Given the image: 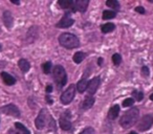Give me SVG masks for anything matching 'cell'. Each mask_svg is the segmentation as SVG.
Wrapping results in <instances>:
<instances>
[{
    "mask_svg": "<svg viewBox=\"0 0 153 134\" xmlns=\"http://www.w3.org/2000/svg\"><path fill=\"white\" fill-rule=\"evenodd\" d=\"M106 5L113 10H119L120 9V3L119 1H115V0H107Z\"/></svg>",
    "mask_w": 153,
    "mask_h": 134,
    "instance_id": "cell-23",
    "label": "cell"
},
{
    "mask_svg": "<svg viewBox=\"0 0 153 134\" xmlns=\"http://www.w3.org/2000/svg\"><path fill=\"white\" fill-rule=\"evenodd\" d=\"M99 86H100V78L96 77L92 80H90V81L88 82V85H87L88 93H90V94L96 93V91L98 90Z\"/></svg>",
    "mask_w": 153,
    "mask_h": 134,
    "instance_id": "cell-9",
    "label": "cell"
},
{
    "mask_svg": "<svg viewBox=\"0 0 153 134\" xmlns=\"http://www.w3.org/2000/svg\"><path fill=\"white\" fill-rule=\"evenodd\" d=\"M42 70L44 73H49L51 71V62H45L42 64Z\"/></svg>",
    "mask_w": 153,
    "mask_h": 134,
    "instance_id": "cell-24",
    "label": "cell"
},
{
    "mask_svg": "<svg viewBox=\"0 0 153 134\" xmlns=\"http://www.w3.org/2000/svg\"><path fill=\"white\" fill-rule=\"evenodd\" d=\"M85 57H86V55L84 53H82V51L76 53L74 55V63H76V64H80L84 59H85Z\"/></svg>",
    "mask_w": 153,
    "mask_h": 134,
    "instance_id": "cell-19",
    "label": "cell"
},
{
    "mask_svg": "<svg viewBox=\"0 0 153 134\" xmlns=\"http://www.w3.org/2000/svg\"><path fill=\"white\" fill-rule=\"evenodd\" d=\"M88 4H89V1H88V0H79V1H74V11H79V12H81V13H84V12L87 10Z\"/></svg>",
    "mask_w": 153,
    "mask_h": 134,
    "instance_id": "cell-10",
    "label": "cell"
},
{
    "mask_svg": "<svg viewBox=\"0 0 153 134\" xmlns=\"http://www.w3.org/2000/svg\"><path fill=\"white\" fill-rule=\"evenodd\" d=\"M119 113H120V106L119 105H114L110 108L108 112V117L110 119H115L117 116H119Z\"/></svg>",
    "mask_w": 153,
    "mask_h": 134,
    "instance_id": "cell-14",
    "label": "cell"
},
{
    "mask_svg": "<svg viewBox=\"0 0 153 134\" xmlns=\"http://www.w3.org/2000/svg\"><path fill=\"white\" fill-rule=\"evenodd\" d=\"M153 125V115L151 114H146L143 116V118L140 119V121L137 125V130L138 131H147L149 130Z\"/></svg>",
    "mask_w": 153,
    "mask_h": 134,
    "instance_id": "cell-5",
    "label": "cell"
},
{
    "mask_svg": "<svg viewBox=\"0 0 153 134\" xmlns=\"http://www.w3.org/2000/svg\"><path fill=\"white\" fill-rule=\"evenodd\" d=\"M60 127L61 129L65 130V131H68V130L71 129V121H70V113L68 111L64 112L63 114L60 117Z\"/></svg>",
    "mask_w": 153,
    "mask_h": 134,
    "instance_id": "cell-7",
    "label": "cell"
},
{
    "mask_svg": "<svg viewBox=\"0 0 153 134\" xmlns=\"http://www.w3.org/2000/svg\"><path fill=\"white\" fill-rule=\"evenodd\" d=\"M46 101H47V103H48V104H53V100L49 98V96H46Z\"/></svg>",
    "mask_w": 153,
    "mask_h": 134,
    "instance_id": "cell-32",
    "label": "cell"
},
{
    "mask_svg": "<svg viewBox=\"0 0 153 134\" xmlns=\"http://www.w3.org/2000/svg\"><path fill=\"white\" fill-rule=\"evenodd\" d=\"M74 19H71L70 17L68 16H64L59 22H58L57 26L60 28H67V27H70V26L74 24Z\"/></svg>",
    "mask_w": 153,
    "mask_h": 134,
    "instance_id": "cell-11",
    "label": "cell"
},
{
    "mask_svg": "<svg viewBox=\"0 0 153 134\" xmlns=\"http://www.w3.org/2000/svg\"><path fill=\"white\" fill-rule=\"evenodd\" d=\"M98 64H99V65H102V64H103V59H102V58H99Z\"/></svg>",
    "mask_w": 153,
    "mask_h": 134,
    "instance_id": "cell-33",
    "label": "cell"
},
{
    "mask_svg": "<svg viewBox=\"0 0 153 134\" xmlns=\"http://www.w3.org/2000/svg\"><path fill=\"white\" fill-rule=\"evenodd\" d=\"M51 91H53V86H51V85H47V87H46V92H47V93H51Z\"/></svg>",
    "mask_w": 153,
    "mask_h": 134,
    "instance_id": "cell-31",
    "label": "cell"
},
{
    "mask_svg": "<svg viewBox=\"0 0 153 134\" xmlns=\"http://www.w3.org/2000/svg\"><path fill=\"white\" fill-rule=\"evenodd\" d=\"M11 1L14 3V4H19V1H18V0H11Z\"/></svg>",
    "mask_w": 153,
    "mask_h": 134,
    "instance_id": "cell-34",
    "label": "cell"
},
{
    "mask_svg": "<svg viewBox=\"0 0 153 134\" xmlns=\"http://www.w3.org/2000/svg\"><path fill=\"white\" fill-rule=\"evenodd\" d=\"M3 22H4L5 26L7 28H11L13 26V22H14V19H13V15L10 13L9 11H5L3 13Z\"/></svg>",
    "mask_w": 153,
    "mask_h": 134,
    "instance_id": "cell-13",
    "label": "cell"
},
{
    "mask_svg": "<svg viewBox=\"0 0 153 134\" xmlns=\"http://www.w3.org/2000/svg\"><path fill=\"white\" fill-rule=\"evenodd\" d=\"M0 77L2 78V80H3V82H4L7 85H9V86H12V85H14V84L16 83V79L14 77H12L10 73H4V71H2V73H0Z\"/></svg>",
    "mask_w": 153,
    "mask_h": 134,
    "instance_id": "cell-12",
    "label": "cell"
},
{
    "mask_svg": "<svg viewBox=\"0 0 153 134\" xmlns=\"http://www.w3.org/2000/svg\"><path fill=\"white\" fill-rule=\"evenodd\" d=\"M142 75L144 76V77H149V68L147 67V66H144L142 68Z\"/></svg>",
    "mask_w": 153,
    "mask_h": 134,
    "instance_id": "cell-29",
    "label": "cell"
},
{
    "mask_svg": "<svg viewBox=\"0 0 153 134\" xmlns=\"http://www.w3.org/2000/svg\"><path fill=\"white\" fill-rule=\"evenodd\" d=\"M134 104V100L133 98H126L123 102V106L124 107H130Z\"/></svg>",
    "mask_w": 153,
    "mask_h": 134,
    "instance_id": "cell-27",
    "label": "cell"
},
{
    "mask_svg": "<svg viewBox=\"0 0 153 134\" xmlns=\"http://www.w3.org/2000/svg\"><path fill=\"white\" fill-rule=\"evenodd\" d=\"M87 85H88L87 80H86V78H84V79L80 80L79 83L76 84V90H78L80 93H82V92L85 91V89H87Z\"/></svg>",
    "mask_w": 153,
    "mask_h": 134,
    "instance_id": "cell-16",
    "label": "cell"
},
{
    "mask_svg": "<svg viewBox=\"0 0 153 134\" xmlns=\"http://www.w3.org/2000/svg\"><path fill=\"white\" fill-rule=\"evenodd\" d=\"M53 79H55L56 83L58 84L59 87H63L67 82V76H66V71L63 68V66L57 65L53 70Z\"/></svg>",
    "mask_w": 153,
    "mask_h": 134,
    "instance_id": "cell-3",
    "label": "cell"
},
{
    "mask_svg": "<svg viewBox=\"0 0 153 134\" xmlns=\"http://www.w3.org/2000/svg\"><path fill=\"white\" fill-rule=\"evenodd\" d=\"M0 50H1V45H0Z\"/></svg>",
    "mask_w": 153,
    "mask_h": 134,
    "instance_id": "cell-38",
    "label": "cell"
},
{
    "mask_svg": "<svg viewBox=\"0 0 153 134\" xmlns=\"http://www.w3.org/2000/svg\"><path fill=\"white\" fill-rule=\"evenodd\" d=\"M135 12H137V13H140V14H145V9L143 7H136Z\"/></svg>",
    "mask_w": 153,
    "mask_h": 134,
    "instance_id": "cell-30",
    "label": "cell"
},
{
    "mask_svg": "<svg viewBox=\"0 0 153 134\" xmlns=\"http://www.w3.org/2000/svg\"><path fill=\"white\" fill-rule=\"evenodd\" d=\"M76 88L74 85H70L65 91L62 93L61 96V102L62 104L64 105H68L72 100H74V96H76Z\"/></svg>",
    "mask_w": 153,
    "mask_h": 134,
    "instance_id": "cell-4",
    "label": "cell"
},
{
    "mask_svg": "<svg viewBox=\"0 0 153 134\" xmlns=\"http://www.w3.org/2000/svg\"><path fill=\"white\" fill-rule=\"evenodd\" d=\"M129 134H137V133H135V132H130Z\"/></svg>",
    "mask_w": 153,
    "mask_h": 134,
    "instance_id": "cell-36",
    "label": "cell"
},
{
    "mask_svg": "<svg viewBox=\"0 0 153 134\" xmlns=\"http://www.w3.org/2000/svg\"><path fill=\"white\" fill-rule=\"evenodd\" d=\"M80 134H96V131H94V128L88 127V128H86V129H84Z\"/></svg>",
    "mask_w": 153,
    "mask_h": 134,
    "instance_id": "cell-28",
    "label": "cell"
},
{
    "mask_svg": "<svg viewBox=\"0 0 153 134\" xmlns=\"http://www.w3.org/2000/svg\"><path fill=\"white\" fill-rule=\"evenodd\" d=\"M117 16V13L113 11H104L103 12V19L108 20V19H113Z\"/></svg>",
    "mask_w": 153,
    "mask_h": 134,
    "instance_id": "cell-22",
    "label": "cell"
},
{
    "mask_svg": "<svg viewBox=\"0 0 153 134\" xmlns=\"http://www.w3.org/2000/svg\"><path fill=\"white\" fill-rule=\"evenodd\" d=\"M18 65H19V68L21 69L23 73H27V71L30 70V62H28L27 60H25V59L19 60V62H18Z\"/></svg>",
    "mask_w": 153,
    "mask_h": 134,
    "instance_id": "cell-15",
    "label": "cell"
},
{
    "mask_svg": "<svg viewBox=\"0 0 153 134\" xmlns=\"http://www.w3.org/2000/svg\"><path fill=\"white\" fill-rule=\"evenodd\" d=\"M150 100H151V101H153V93L150 96Z\"/></svg>",
    "mask_w": 153,
    "mask_h": 134,
    "instance_id": "cell-35",
    "label": "cell"
},
{
    "mask_svg": "<svg viewBox=\"0 0 153 134\" xmlns=\"http://www.w3.org/2000/svg\"><path fill=\"white\" fill-rule=\"evenodd\" d=\"M47 117H48V113L45 109H42L40 110L39 112L38 116H37L36 121H35V124H36V127L38 129H43L46 125V121H47Z\"/></svg>",
    "mask_w": 153,
    "mask_h": 134,
    "instance_id": "cell-6",
    "label": "cell"
},
{
    "mask_svg": "<svg viewBox=\"0 0 153 134\" xmlns=\"http://www.w3.org/2000/svg\"><path fill=\"white\" fill-rule=\"evenodd\" d=\"M15 127H16V129L20 132V134H30V130L26 127H24L21 123H15Z\"/></svg>",
    "mask_w": 153,
    "mask_h": 134,
    "instance_id": "cell-20",
    "label": "cell"
},
{
    "mask_svg": "<svg viewBox=\"0 0 153 134\" xmlns=\"http://www.w3.org/2000/svg\"><path fill=\"white\" fill-rule=\"evenodd\" d=\"M149 2H153V0H149Z\"/></svg>",
    "mask_w": 153,
    "mask_h": 134,
    "instance_id": "cell-37",
    "label": "cell"
},
{
    "mask_svg": "<svg viewBox=\"0 0 153 134\" xmlns=\"http://www.w3.org/2000/svg\"><path fill=\"white\" fill-rule=\"evenodd\" d=\"M140 115V111L137 108H132L124 113L122 118L120 119V124L123 128H130L136 123Z\"/></svg>",
    "mask_w": 153,
    "mask_h": 134,
    "instance_id": "cell-1",
    "label": "cell"
},
{
    "mask_svg": "<svg viewBox=\"0 0 153 134\" xmlns=\"http://www.w3.org/2000/svg\"><path fill=\"white\" fill-rule=\"evenodd\" d=\"M94 104V98H91V96H87V98L84 100L83 104H82V108L84 110H88L90 109Z\"/></svg>",
    "mask_w": 153,
    "mask_h": 134,
    "instance_id": "cell-17",
    "label": "cell"
},
{
    "mask_svg": "<svg viewBox=\"0 0 153 134\" xmlns=\"http://www.w3.org/2000/svg\"><path fill=\"white\" fill-rule=\"evenodd\" d=\"M132 96H133L134 98H135L136 101H138V102H140V101H142L143 98H144V93H143V92H140V91H136V90L132 92Z\"/></svg>",
    "mask_w": 153,
    "mask_h": 134,
    "instance_id": "cell-26",
    "label": "cell"
},
{
    "mask_svg": "<svg viewBox=\"0 0 153 134\" xmlns=\"http://www.w3.org/2000/svg\"><path fill=\"white\" fill-rule=\"evenodd\" d=\"M74 1H70V0H60L59 1V5L64 10L74 9Z\"/></svg>",
    "mask_w": 153,
    "mask_h": 134,
    "instance_id": "cell-18",
    "label": "cell"
},
{
    "mask_svg": "<svg viewBox=\"0 0 153 134\" xmlns=\"http://www.w3.org/2000/svg\"><path fill=\"white\" fill-rule=\"evenodd\" d=\"M112 61H113V64L114 65H120L122 62V57L119 55V53H114L112 56Z\"/></svg>",
    "mask_w": 153,
    "mask_h": 134,
    "instance_id": "cell-25",
    "label": "cell"
},
{
    "mask_svg": "<svg viewBox=\"0 0 153 134\" xmlns=\"http://www.w3.org/2000/svg\"><path fill=\"white\" fill-rule=\"evenodd\" d=\"M114 27H115V25L113 23H106L101 26V30H102V32L104 33V34H107V33L112 32V30H114Z\"/></svg>",
    "mask_w": 153,
    "mask_h": 134,
    "instance_id": "cell-21",
    "label": "cell"
},
{
    "mask_svg": "<svg viewBox=\"0 0 153 134\" xmlns=\"http://www.w3.org/2000/svg\"><path fill=\"white\" fill-rule=\"evenodd\" d=\"M1 112H3L4 114L7 115H11V116H15V117H18L20 115V111L15 105L13 104H10V105H7V106H3L1 107Z\"/></svg>",
    "mask_w": 153,
    "mask_h": 134,
    "instance_id": "cell-8",
    "label": "cell"
},
{
    "mask_svg": "<svg viewBox=\"0 0 153 134\" xmlns=\"http://www.w3.org/2000/svg\"><path fill=\"white\" fill-rule=\"evenodd\" d=\"M59 42L62 46H64L65 48L72 49L76 48L80 45L79 39L76 38V36L69 33H63L62 35H60L59 37Z\"/></svg>",
    "mask_w": 153,
    "mask_h": 134,
    "instance_id": "cell-2",
    "label": "cell"
}]
</instances>
